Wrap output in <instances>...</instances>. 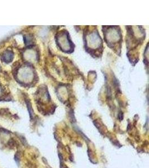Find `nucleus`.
I'll list each match as a JSON object with an SVG mask.
<instances>
[{
  "mask_svg": "<svg viewBox=\"0 0 149 168\" xmlns=\"http://www.w3.org/2000/svg\"><path fill=\"white\" fill-rule=\"evenodd\" d=\"M4 58L5 59V61L6 62H11L12 59V53L11 52H6L4 55Z\"/></svg>",
  "mask_w": 149,
  "mask_h": 168,
  "instance_id": "1",
  "label": "nucleus"
}]
</instances>
